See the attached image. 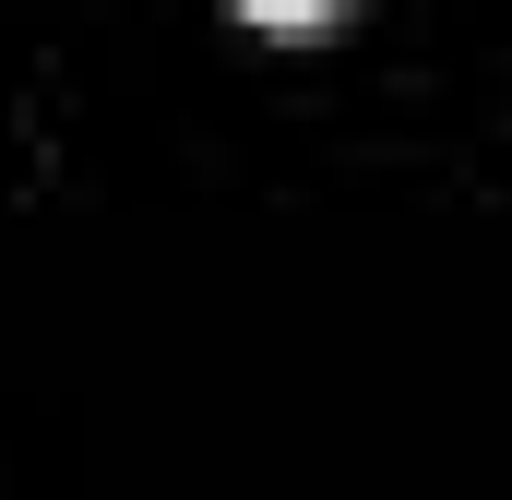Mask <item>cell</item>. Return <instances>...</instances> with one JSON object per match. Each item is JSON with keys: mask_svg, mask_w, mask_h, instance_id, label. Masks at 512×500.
I'll list each match as a JSON object with an SVG mask.
<instances>
[{"mask_svg": "<svg viewBox=\"0 0 512 500\" xmlns=\"http://www.w3.org/2000/svg\"><path fill=\"white\" fill-rule=\"evenodd\" d=\"M239 12H251V24H274V36H310V24H334L346 0H239Z\"/></svg>", "mask_w": 512, "mask_h": 500, "instance_id": "6da1fadb", "label": "cell"}]
</instances>
